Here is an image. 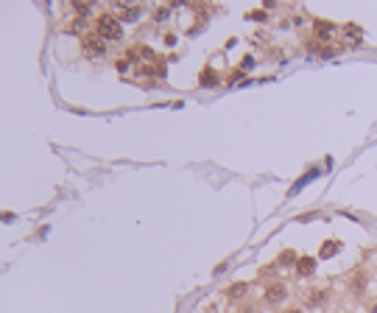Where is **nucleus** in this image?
Listing matches in <instances>:
<instances>
[{"instance_id": "nucleus-1", "label": "nucleus", "mask_w": 377, "mask_h": 313, "mask_svg": "<svg viewBox=\"0 0 377 313\" xmlns=\"http://www.w3.org/2000/svg\"><path fill=\"white\" fill-rule=\"evenodd\" d=\"M95 34L106 39V42H118L120 36H123V23H120L112 11H103L95 17Z\"/></svg>"}, {"instance_id": "nucleus-2", "label": "nucleus", "mask_w": 377, "mask_h": 313, "mask_svg": "<svg viewBox=\"0 0 377 313\" xmlns=\"http://www.w3.org/2000/svg\"><path fill=\"white\" fill-rule=\"evenodd\" d=\"M81 51H84L87 59H103L106 56V39H101L95 31H90L81 39Z\"/></svg>"}, {"instance_id": "nucleus-3", "label": "nucleus", "mask_w": 377, "mask_h": 313, "mask_svg": "<svg viewBox=\"0 0 377 313\" xmlns=\"http://www.w3.org/2000/svg\"><path fill=\"white\" fill-rule=\"evenodd\" d=\"M313 34H316L318 42H335L338 34H341V28L335 26V23H330V20H316L313 23Z\"/></svg>"}, {"instance_id": "nucleus-4", "label": "nucleus", "mask_w": 377, "mask_h": 313, "mask_svg": "<svg viewBox=\"0 0 377 313\" xmlns=\"http://www.w3.org/2000/svg\"><path fill=\"white\" fill-rule=\"evenodd\" d=\"M112 14L120 20V23H134L140 17V9L131 6V3H112Z\"/></svg>"}, {"instance_id": "nucleus-5", "label": "nucleus", "mask_w": 377, "mask_h": 313, "mask_svg": "<svg viewBox=\"0 0 377 313\" xmlns=\"http://www.w3.org/2000/svg\"><path fill=\"white\" fill-rule=\"evenodd\" d=\"M341 39L346 45H352V48H355V45H360V42H363V26H355V23L344 26L341 28Z\"/></svg>"}, {"instance_id": "nucleus-6", "label": "nucleus", "mask_w": 377, "mask_h": 313, "mask_svg": "<svg viewBox=\"0 0 377 313\" xmlns=\"http://www.w3.org/2000/svg\"><path fill=\"white\" fill-rule=\"evenodd\" d=\"M285 296H288V288L283 285V282H277V285H268V291H266V299L268 302H283Z\"/></svg>"}, {"instance_id": "nucleus-7", "label": "nucleus", "mask_w": 377, "mask_h": 313, "mask_svg": "<svg viewBox=\"0 0 377 313\" xmlns=\"http://www.w3.org/2000/svg\"><path fill=\"white\" fill-rule=\"evenodd\" d=\"M313 269H316V257H299L296 260V271H299L302 277H310Z\"/></svg>"}, {"instance_id": "nucleus-8", "label": "nucleus", "mask_w": 377, "mask_h": 313, "mask_svg": "<svg viewBox=\"0 0 377 313\" xmlns=\"http://www.w3.org/2000/svg\"><path fill=\"white\" fill-rule=\"evenodd\" d=\"M338 249H341V244H338V241H327V244L321 246V254H318V257H333Z\"/></svg>"}, {"instance_id": "nucleus-9", "label": "nucleus", "mask_w": 377, "mask_h": 313, "mask_svg": "<svg viewBox=\"0 0 377 313\" xmlns=\"http://www.w3.org/2000/svg\"><path fill=\"white\" fill-rule=\"evenodd\" d=\"M246 291H249V285H246V282H235V285H232L229 291H226V294H229L232 299H240V296L246 294Z\"/></svg>"}, {"instance_id": "nucleus-10", "label": "nucleus", "mask_w": 377, "mask_h": 313, "mask_svg": "<svg viewBox=\"0 0 377 313\" xmlns=\"http://www.w3.org/2000/svg\"><path fill=\"white\" fill-rule=\"evenodd\" d=\"M73 9L78 11V17H81V20L93 14V6H90V3H84V0H81V3H73Z\"/></svg>"}, {"instance_id": "nucleus-11", "label": "nucleus", "mask_w": 377, "mask_h": 313, "mask_svg": "<svg viewBox=\"0 0 377 313\" xmlns=\"http://www.w3.org/2000/svg\"><path fill=\"white\" fill-rule=\"evenodd\" d=\"M215 81H218V76H215L213 70L207 67L204 73H201V84H215Z\"/></svg>"}, {"instance_id": "nucleus-12", "label": "nucleus", "mask_w": 377, "mask_h": 313, "mask_svg": "<svg viewBox=\"0 0 377 313\" xmlns=\"http://www.w3.org/2000/svg\"><path fill=\"white\" fill-rule=\"evenodd\" d=\"M84 28H87V20H81V17L70 23V31H73V34H78V31H84Z\"/></svg>"}, {"instance_id": "nucleus-13", "label": "nucleus", "mask_w": 377, "mask_h": 313, "mask_svg": "<svg viewBox=\"0 0 377 313\" xmlns=\"http://www.w3.org/2000/svg\"><path fill=\"white\" fill-rule=\"evenodd\" d=\"M324 302V291H310V305H321Z\"/></svg>"}, {"instance_id": "nucleus-14", "label": "nucleus", "mask_w": 377, "mask_h": 313, "mask_svg": "<svg viewBox=\"0 0 377 313\" xmlns=\"http://www.w3.org/2000/svg\"><path fill=\"white\" fill-rule=\"evenodd\" d=\"M154 17H157V23H162V20H168V9H157V11H154Z\"/></svg>"}, {"instance_id": "nucleus-15", "label": "nucleus", "mask_w": 377, "mask_h": 313, "mask_svg": "<svg viewBox=\"0 0 377 313\" xmlns=\"http://www.w3.org/2000/svg\"><path fill=\"white\" fill-rule=\"evenodd\" d=\"M118 70H123V73H126V70H129V59H120L118 62Z\"/></svg>"}, {"instance_id": "nucleus-16", "label": "nucleus", "mask_w": 377, "mask_h": 313, "mask_svg": "<svg viewBox=\"0 0 377 313\" xmlns=\"http://www.w3.org/2000/svg\"><path fill=\"white\" fill-rule=\"evenodd\" d=\"M246 67H254V59H251V56H246V59H243V70Z\"/></svg>"}, {"instance_id": "nucleus-17", "label": "nucleus", "mask_w": 377, "mask_h": 313, "mask_svg": "<svg viewBox=\"0 0 377 313\" xmlns=\"http://www.w3.org/2000/svg\"><path fill=\"white\" fill-rule=\"evenodd\" d=\"M285 313H305V311H296V308H293V311H285Z\"/></svg>"}]
</instances>
